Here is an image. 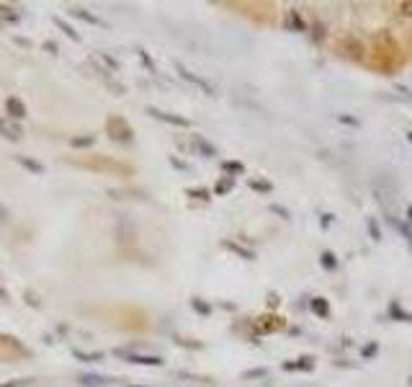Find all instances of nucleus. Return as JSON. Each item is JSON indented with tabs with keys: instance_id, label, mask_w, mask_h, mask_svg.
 I'll return each mask as SVG.
<instances>
[{
	"instance_id": "nucleus-13",
	"label": "nucleus",
	"mask_w": 412,
	"mask_h": 387,
	"mask_svg": "<svg viewBox=\"0 0 412 387\" xmlns=\"http://www.w3.org/2000/svg\"><path fill=\"white\" fill-rule=\"evenodd\" d=\"M232 186H234V178H232V176H224L222 181L214 186V194H217V196H224V194L230 191Z\"/></svg>"
},
{
	"instance_id": "nucleus-17",
	"label": "nucleus",
	"mask_w": 412,
	"mask_h": 387,
	"mask_svg": "<svg viewBox=\"0 0 412 387\" xmlns=\"http://www.w3.org/2000/svg\"><path fill=\"white\" fill-rule=\"evenodd\" d=\"M0 344L11 346L13 351H26V349H23V344H21V341H16V338H13V336H5V333H0Z\"/></svg>"
},
{
	"instance_id": "nucleus-29",
	"label": "nucleus",
	"mask_w": 412,
	"mask_h": 387,
	"mask_svg": "<svg viewBox=\"0 0 412 387\" xmlns=\"http://www.w3.org/2000/svg\"><path fill=\"white\" fill-rule=\"evenodd\" d=\"M376 351H379V346H376V344H369L366 349H363V359H369V356H374Z\"/></svg>"
},
{
	"instance_id": "nucleus-32",
	"label": "nucleus",
	"mask_w": 412,
	"mask_h": 387,
	"mask_svg": "<svg viewBox=\"0 0 412 387\" xmlns=\"http://www.w3.org/2000/svg\"><path fill=\"white\" fill-rule=\"evenodd\" d=\"M5 222H8V209L0 204V225H5Z\"/></svg>"
},
{
	"instance_id": "nucleus-35",
	"label": "nucleus",
	"mask_w": 412,
	"mask_h": 387,
	"mask_svg": "<svg viewBox=\"0 0 412 387\" xmlns=\"http://www.w3.org/2000/svg\"><path fill=\"white\" fill-rule=\"evenodd\" d=\"M330 222H332V215H322V225L328 227V225H330Z\"/></svg>"
},
{
	"instance_id": "nucleus-37",
	"label": "nucleus",
	"mask_w": 412,
	"mask_h": 387,
	"mask_svg": "<svg viewBox=\"0 0 412 387\" xmlns=\"http://www.w3.org/2000/svg\"><path fill=\"white\" fill-rule=\"evenodd\" d=\"M407 220H410V225H412V207H407Z\"/></svg>"
},
{
	"instance_id": "nucleus-16",
	"label": "nucleus",
	"mask_w": 412,
	"mask_h": 387,
	"mask_svg": "<svg viewBox=\"0 0 412 387\" xmlns=\"http://www.w3.org/2000/svg\"><path fill=\"white\" fill-rule=\"evenodd\" d=\"M312 359H299V362H286L284 369H289V372H294V369H312Z\"/></svg>"
},
{
	"instance_id": "nucleus-18",
	"label": "nucleus",
	"mask_w": 412,
	"mask_h": 387,
	"mask_svg": "<svg viewBox=\"0 0 412 387\" xmlns=\"http://www.w3.org/2000/svg\"><path fill=\"white\" fill-rule=\"evenodd\" d=\"M389 312H391V315H394V318H402V320H404V322H412V312H404V310H402V307H400V305H397V302H391Z\"/></svg>"
},
{
	"instance_id": "nucleus-3",
	"label": "nucleus",
	"mask_w": 412,
	"mask_h": 387,
	"mask_svg": "<svg viewBox=\"0 0 412 387\" xmlns=\"http://www.w3.org/2000/svg\"><path fill=\"white\" fill-rule=\"evenodd\" d=\"M0 137L11 142H19L23 137V127L11 117H0Z\"/></svg>"
},
{
	"instance_id": "nucleus-34",
	"label": "nucleus",
	"mask_w": 412,
	"mask_h": 387,
	"mask_svg": "<svg viewBox=\"0 0 412 387\" xmlns=\"http://www.w3.org/2000/svg\"><path fill=\"white\" fill-rule=\"evenodd\" d=\"M0 300H3V302H11V294L3 290V287H0Z\"/></svg>"
},
{
	"instance_id": "nucleus-15",
	"label": "nucleus",
	"mask_w": 412,
	"mask_h": 387,
	"mask_svg": "<svg viewBox=\"0 0 412 387\" xmlns=\"http://www.w3.org/2000/svg\"><path fill=\"white\" fill-rule=\"evenodd\" d=\"M54 23H57V29H62V32L67 34V36H70L73 42H80V34L75 32V29H73V26H70V23H64L62 19H54Z\"/></svg>"
},
{
	"instance_id": "nucleus-8",
	"label": "nucleus",
	"mask_w": 412,
	"mask_h": 387,
	"mask_svg": "<svg viewBox=\"0 0 412 387\" xmlns=\"http://www.w3.org/2000/svg\"><path fill=\"white\" fill-rule=\"evenodd\" d=\"M284 26L289 29V32H304L306 29V23H304V19H302V13L299 11H291L286 13V21H284Z\"/></svg>"
},
{
	"instance_id": "nucleus-25",
	"label": "nucleus",
	"mask_w": 412,
	"mask_h": 387,
	"mask_svg": "<svg viewBox=\"0 0 412 387\" xmlns=\"http://www.w3.org/2000/svg\"><path fill=\"white\" fill-rule=\"evenodd\" d=\"M189 196H193V199H212V191H206V189H189Z\"/></svg>"
},
{
	"instance_id": "nucleus-11",
	"label": "nucleus",
	"mask_w": 412,
	"mask_h": 387,
	"mask_svg": "<svg viewBox=\"0 0 412 387\" xmlns=\"http://www.w3.org/2000/svg\"><path fill=\"white\" fill-rule=\"evenodd\" d=\"M312 312L315 315H319V318H330V305L325 297H315L312 300Z\"/></svg>"
},
{
	"instance_id": "nucleus-21",
	"label": "nucleus",
	"mask_w": 412,
	"mask_h": 387,
	"mask_svg": "<svg viewBox=\"0 0 412 387\" xmlns=\"http://www.w3.org/2000/svg\"><path fill=\"white\" fill-rule=\"evenodd\" d=\"M366 227H369L371 240H381V230H379V225H376V220H374V217H369V220H366Z\"/></svg>"
},
{
	"instance_id": "nucleus-14",
	"label": "nucleus",
	"mask_w": 412,
	"mask_h": 387,
	"mask_svg": "<svg viewBox=\"0 0 412 387\" xmlns=\"http://www.w3.org/2000/svg\"><path fill=\"white\" fill-rule=\"evenodd\" d=\"M319 263H322V266H325L328 271L338 269V258H335V253H330V250H325V253L319 256Z\"/></svg>"
},
{
	"instance_id": "nucleus-20",
	"label": "nucleus",
	"mask_w": 412,
	"mask_h": 387,
	"mask_svg": "<svg viewBox=\"0 0 412 387\" xmlns=\"http://www.w3.org/2000/svg\"><path fill=\"white\" fill-rule=\"evenodd\" d=\"M73 16H77V19H83V21H88V23H101V19H95L93 13H88V11H83V8H73Z\"/></svg>"
},
{
	"instance_id": "nucleus-23",
	"label": "nucleus",
	"mask_w": 412,
	"mask_h": 387,
	"mask_svg": "<svg viewBox=\"0 0 412 387\" xmlns=\"http://www.w3.org/2000/svg\"><path fill=\"white\" fill-rule=\"evenodd\" d=\"M250 189H255V191H260V194L274 191V186H271V183H265V181H255V178H250Z\"/></svg>"
},
{
	"instance_id": "nucleus-1",
	"label": "nucleus",
	"mask_w": 412,
	"mask_h": 387,
	"mask_svg": "<svg viewBox=\"0 0 412 387\" xmlns=\"http://www.w3.org/2000/svg\"><path fill=\"white\" fill-rule=\"evenodd\" d=\"M106 132L108 137L114 142H121V145H129V142L134 140V129L129 127L127 119L121 117H108L106 119Z\"/></svg>"
},
{
	"instance_id": "nucleus-2",
	"label": "nucleus",
	"mask_w": 412,
	"mask_h": 387,
	"mask_svg": "<svg viewBox=\"0 0 412 387\" xmlns=\"http://www.w3.org/2000/svg\"><path fill=\"white\" fill-rule=\"evenodd\" d=\"M117 356L121 359H127L132 364H142V366H162L165 362L160 359V356H152V354H134V351H124V349H117Z\"/></svg>"
},
{
	"instance_id": "nucleus-6",
	"label": "nucleus",
	"mask_w": 412,
	"mask_h": 387,
	"mask_svg": "<svg viewBox=\"0 0 412 387\" xmlns=\"http://www.w3.org/2000/svg\"><path fill=\"white\" fill-rule=\"evenodd\" d=\"M191 145L196 148V152H199L201 158H214V155H217V148L209 145L201 134H191Z\"/></svg>"
},
{
	"instance_id": "nucleus-30",
	"label": "nucleus",
	"mask_w": 412,
	"mask_h": 387,
	"mask_svg": "<svg viewBox=\"0 0 412 387\" xmlns=\"http://www.w3.org/2000/svg\"><path fill=\"white\" fill-rule=\"evenodd\" d=\"M29 382H34V379H13V382H8V385H0V387H23V385H29Z\"/></svg>"
},
{
	"instance_id": "nucleus-22",
	"label": "nucleus",
	"mask_w": 412,
	"mask_h": 387,
	"mask_svg": "<svg viewBox=\"0 0 412 387\" xmlns=\"http://www.w3.org/2000/svg\"><path fill=\"white\" fill-rule=\"evenodd\" d=\"M397 11H400V16H404V19H412V0L397 3Z\"/></svg>"
},
{
	"instance_id": "nucleus-9",
	"label": "nucleus",
	"mask_w": 412,
	"mask_h": 387,
	"mask_svg": "<svg viewBox=\"0 0 412 387\" xmlns=\"http://www.w3.org/2000/svg\"><path fill=\"white\" fill-rule=\"evenodd\" d=\"M77 382L83 387H104V385H108L111 379H108V377H101V375H80L77 377Z\"/></svg>"
},
{
	"instance_id": "nucleus-10",
	"label": "nucleus",
	"mask_w": 412,
	"mask_h": 387,
	"mask_svg": "<svg viewBox=\"0 0 412 387\" xmlns=\"http://www.w3.org/2000/svg\"><path fill=\"white\" fill-rule=\"evenodd\" d=\"M346 49H348V54L350 57H353V60H363V52H366V49H363V44L359 42V39H353V36H346Z\"/></svg>"
},
{
	"instance_id": "nucleus-27",
	"label": "nucleus",
	"mask_w": 412,
	"mask_h": 387,
	"mask_svg": "<svg viewBox=\"0 0 412 387\" xmlns=\"http://www.w3.org/2000/svg\"><path fill=\"white\" fill-rule=\"evenodd\" d=\"M222 168H224V171H230V173H245V165H243V163H232V161H227V163H224V165H222Z\"/></svg>"
},
{
	"instance_id": "nucleus-28",
	"label": "nucleus",
	"mask_w": 412,
	"mask_h": 387,
	"mask_svg": "<svg viewBox=\"0 0 412 387\" xmlns=\"http://www.w3.org/2000/svg\"><path fill=\"white\" fill-rule=\"evenodd\" d=\"M19 163H21V165H26V168H29L32 173H42V165H39V163H34V161H29V158H19Z\"/></svg>"
},
{
	"instance_id": "nucleus-33",
	"label": "nucleus",
	"mask_w": 412,
	"mask_h": 387,
	"mask_svg": "<svg viewBox=\"0 0 412 387\" xmlns=\"http://www.w3.org/2000/svg\"><path fill=\"white\" fill-rule=\"evenodd\" d=\"M193 307H196L199 312H209V307H206L204 302H199V300H193Z\"/></svg>"
},
{
	"instance_id": "nucleus-31",
	"label": "nucleus",
	"mask_w": 412,
	"mask_h": 387,
	"mask_svg": "<svg viewBox=\"0 0 412 387\" xmlns=\"http://www.w3.org/2000/svg\"><path fill=\"white\" fill-rule=\"evenodd\" d=\"M137 54H139V57H142V62H145V64H147V67H149V70H155V64H152V60H149V57H147V54H145V49H137Z\"/></svg>"
},
{
	"instance_id": "nucleus-36",
	"label": "nucleus",
	"mask_w": 412,
	"mask_h": 387,
	"mask_svg": "<svg viewBox=\"0 0 412 387\" xmlns=\"http://www.w3.org/2000/svg\"><path fill=\"white\" fill-rule=\"evenodd\" d=\"M274 209H276V212H278V215H281V217H289V212H286L284 207H274Z\"/></svg>"
},
{
	"instance_id": "nucleus-19",
	"label": "nucleus",
	"mask_w": 412,
	"mask_h": 387,
	"mask_svg": "<svg viewBox=\"0 0 412 387\" xmlns=\"http://www.w3.org/2000/svg\"><path fill=\"white\" fill-rule=\"evenodd\" d=\"M224 248H230V250H234V253H240V256L245 258V261H253V253H250V250H245L243 246H237V243H230V240H227V243H224Z\"/></svg>"
},
{
	"instance_id": "nucleus-7",
	"label": "nucleus",
	"mask_w": 412,
	"mask_h": 387,
	"mask_svg": "<svg viewBox=\"0 0 412 387\" xmlns=\"http://www.w3.org/2000/svg\"><path fill=\"white\" fill-rule=\"evenodd\" d=\"M5 111H8V117L11 119H23L26 117V104H23L21 98H16V96H11L8 101H5Z\"/></svg>"
},
{
	"instance_id": "nucleus-5",
	"label": "nucleus",
	"mask_w": 412,
	"mask_h": 387,
	"mask_svg": "<svg viewBox=\"0 0 412 387\" xmlns=\"http://www.w3.org/2000/svg\"><path fill=\"white\" fill-rule=\"evenodd\" d=\"M175 67H178V73H180V78H183V80H189V83H193V86H199L201 91H204V93H206V96H212V93H214V88L209 86V83H206V80H204V78L193 75V73H189V70H186V67H183V64H175Z\"/></svg>"
},
{
	"instance_id": "nucleus-12",
	"label": "nucleus",
	"mask_w": 412,
	"mask_h": 387,
	"mask_svg": "<svg viewBox=\"0 0 412 387\" xmlns=\"http://www.w3.org/2000/svg\"><path fill=\"white\" fill-rule=\"evenodd\" d=\"M0 19H3V21L16 23L19 19H21V11H16L13 5H5V3H0Z\"/></svg>"
},
{
	"instance_id": "nucleus-39",
	"label": "nucleus",
	"mask_w": 412,
	"mask_h": 387,
	"mask_svg": "<svg viewBox=\"0 0 412 387\" xmlns=\"http://www.w3.org/2000/svg\"><path fill=\"white\" fill-rule=\"evenodd\" d=\"M410 47H412V39H410Z\"/></svg>"
},
{
	"instance_id": "nucleus-38",
	"label": "nucleus",
	"mask_w": 412,
	"mask_h": 387,
	"mask_svg": "<svg viewBox=\"0 0 412 387\" xmlns=\"http://www.w3.org/2000/svg\"><path fill=\"white\" fill-rule=\"evenodd\" d=\"M407 140H410V142H412V132H407Z\"/></svg>"
},
{
	"instance_id": "nucleus-26",
	"label": "nucleus",
	"mask_w": 412,
	"mask_h": 387,
	"mask_svg": "<svg viewBox=\"0 0 412 387\" xmlns=\"http://www.w3.org/2000/svg\"><path fill=\"white\" fill-rule=\"evenodd\" d=\"M75 359H80V362H101L104 354H83V351H75Z\"/></svg>"
},
{
	"instance_id": "nucleus-4",
	"label": "nucleus",
	"mask_w": 412,
	"mask_h": 387,
	"mask_svg": "<svg viewBox=\"0 0 412 387\" xmlns=\"http://www.w3.org/2000/svg\"><path fill=\"white\" fill-rule=\"evenodd\" d=\"M147 114H152V117L160 119V121H168V124H175V127H191L189 119L175 117V114H168V111H160V108H155V106H149V108H147Z\"/></svg>"
},
{
	"instance_id": "nucleus-24",
	"label": "nucleus",
	"mask_w": 412,
	"mask_h": 387,
	"mask_svg": "<svg viewBox=\"0 0 412 387\" xmlns=\"http://www.w3.org/2000/svg\"><path fill=\"white\" fill-rule=\"evenodd\" d=\"M93 142L95 137H90V134H88V137H73V148H90Z\"/></svg>"
}]
</instances>
